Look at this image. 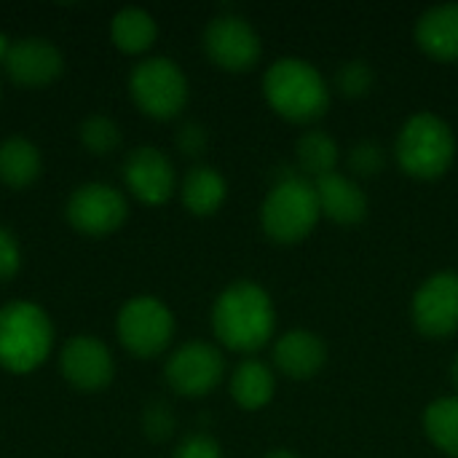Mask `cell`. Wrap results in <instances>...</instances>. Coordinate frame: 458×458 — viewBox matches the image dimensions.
<instances>
[{"instance_id": "5", "label": "cell", "mask_w": 458, "mask_h": 458, "mask_svg": "<svg viewBox=\"0 0 458 458\" xmlns=\"http://www.w3.org/2000/svg\"><path fill=\"white\" fill-rule=\"evenodd\" d=\"M400 166L419 180H435L448 172L456 158L454 129L435 113H416L405 121L397 137Z\"/></svg>"}, {"instance_id": "8", "label": "cell", "mask_w": 458, "mask_h": 458, "mask_svg": "<svg viewBox=\"0 0 458 458\" xmlns=\"http://www.w3.org/2000/svg\"><path fill=\"white\" fill-rule=\"evenodd\" d=\"M129 204L123 193L105 182H86L67 199V220L89 236H105L123 225Z\"/></svg>"}, {"instance_id": "22", "label": "cell", "mask_w": 458, "mask_h": 458, "mask_svg": "<svg viewBox=\"0 0 458 458\" xmlns=\"http://www.w3.org/2000/svg\"><path fill=\"white\" fill-rule=\"evenodd\" d=\"M295 153H298L301 174H303V177H314V180H319V177H325V174H333V172H335V164H338V158H341L338 142H335L327 131H322V129H309V131H303L301 140H298Z\"/></svg>"}, {"instance_id": "31", "label": "cell", "mask_w": 458, "mask_h": 458, "mask_svg": "<svg viewBox=\"0 0 458 458\" xmlns=\"http://www.w3.org/2000/svg\"><path fill=\"white\" fill-rule=\"evenodd\" d=\"M266 458H298L293 451H284V448H279V451H271Z\"/></svg>"}, {"instance_id": "20", "label": "cell", "mask_w": 458, "mask_h": 458, "mask_svg": "<svg viewBox=\"0 0 458 458\" xmlns=\"http://www.w3.org/2000/svg\"><path fill=\"white\" fill-rule=\"evenodd\" d=\"M40 150L24 137L0 142V180L11 188H27L40 174Z\"/></svg>"}, {"instance_id": "30", "label": "cell", "mask_w": 458, "mask_h": 458, "mask_svg": "<svg viewBox=\"0 0 458 458\" xmlns=\"http://www.w3.org/2000/svg\"><path fill=\"white\" fill-rule=\"evenodd\" d=\"M177 148L185 156H201L207 148V129L196 121H188L177 129Z\"/></svg>"}, {"instance_id": "32", "label": "cell", "mask_w": 458, "mask_h": 458, "mask_svg": "<svg viewBox=\"0 0 458 458\" xmlns=\"http://www.w3.org/2000/svg\"><path fill=\"white\" fill-rule=\"evenodd\" d=\"M454 384H456V386H458V357H456V360H454Z\"/></svg>"}, {"instance_id": "18", "label": "cell", "mask_w": 458, "mask_h": 458, "mask_svg": "<svg viewBox=\"0 0 458 458\" xmlns=\"http://www.w3.org/2000/svg\"><path fill=\"white\" fill-rule=\"evenodd\" d=\"M274 389H276L274 373L260 360H244L231 376V397L244 411H258L268 405L274 397Z\"/></svg>"}, {"instance_id": "7", "label": "cell", "mask_w": 458, "mask_h": 458, "mask_svg": "<svg viewBox=\"0 0 458 458\" xmlns=\"http://www.w3.org/2000/svg\"><path fill=\"white\" fill-rule=\"evenodd\" d=\"M174 335L172 311L150 295L131 298L118 314V338L134 357L161 354Z\"/></svg>"}, {"instance_id": "13", "label": "cell", "mask_w": 458, "mask_h": 458, "mask_svg": "<svg viewBox=\"0 0 458 458\" xmlns=\"http://www.w3.org/2000/svg\"><path fill=\"white\" fill-rule=\"evenodd\" d=\"M3 64L8 75L21 86H46L51 83L62 67V51L48 38H21L8 43V51L3 56Z\"/></svg>"}, {"instance_id": "9", "label": "cell", "mask_w": 458, "mask_h": 458, "mask_svg": "<svg viewBox=\"0 0 458 458\" xmlns=\"http://www.w3.org/2000/svg\"><path fill=\"white\" fill-rule=\"evenodd\" d=\"M225 373V360L220 349L207 341L182 344L166 362V381L177 394L204 397L209 394Z\"/></svg>"}, {"instance_id": "25", "label": "cell", "mask_w": 458, "mask_h": 458, "mask_svg": "<svg viewBox=\"0 0 458 458\" xmlns=\"http://www.w3.org/2000/svg\"><path fill=\"white\" fill-rule=\"evenodd\" d=\"M376 72L365 59H349L335 70V86L346 97H362L373 89Z\"/></svg>"}, {"instance_id": "10", "label": "cell", "mask_w": 458, "mask_h": 458, "mask_svg": "<svg viewBox=\"0 0 458 458\" xmlns=\"http://www.w3.org/2000/svg\"><path fill=\"white\" fill-rule=\"evenodd\" d=\"M204 48L217 67L242 72L260 59V35L244 16L220 13L204 30Z\"/></svg>"}, {"instance_id": "24", "label": "cell", "mask_w": 458, "mask_h": 458, "mask_svg": "<svg viewBox=\"0 0 458 458\" xmlns=\"http://www.w3.org/2000/svg\"><path fill=\"white\" fill-rule=\"evenodd\" d=\"M81 142L86 150L97 153V156H105V153H113L118 145H121V129L118 123L110 118V115H89L83 123H81Z\"/></svg>"}, {"instance_id": "11", "label": "cell", "mask_w": 458, "mask_h": 458, "mask_svg": "<svg viewBox=\"0 0 458 458\" xmlns=\"http://www.w3.org/2000/svg\"><path fill=\"white\" fill-rule=\"evenodd\" d=\"M413 322L429 338L458 333V274H432L413 295Z\"/></svg>"}, {"instance_id": "12", "label": "cell", "mask_w": 458, "mask_h": 458, "mask_svg": "<svg viewBox=\"0 0 458 458\" xmlns=\"http://www.w3.org/2000/svg\"><path fill=\"white\" fill-rule=\"evenodd\" d=\"M62 373L64 378L83 392L105 389L113 378V354L94 335H75L62 349Z\"/></svg>"}, {"instance_id": "26", "label": "cell", "mask_w": 458, "mask_h": 458, "mask_svg": "<svg viewBox=\"0 0 458 458\" xmlns=\"http://www.w3.org/2000/svg\"><path fill=\"white\" fill-rule=\"evenodd\" d=\"M386 166V150L376 140H360L349 150V169L360 177H376Z\"/></svg>"}, {"instance_id": "29", "label": "cell", "mask_w": 458, "mask_h": 458, "mask_svg": "<svg viewBox=\"0 0 458 458\" xmlns=\"http://www.w3.org/2000/svg\"><path fill=\"white\" fill-rule=\"evenodd\" d=\"M21 266V250L19 242L8 228L0 225V279H11Z\"/></svg>"}, {"instance_id": "6", "label": "cell", "mask_w": 458, "mask_h": 458, "mask_svg": "<svg viewBox=\"0 0 458 458\" xmlns=\"http://www.w3.org/2000/svg\"><path fill=\"white\" fill-rule=\"evenodd\" d=\"M129 91L148 115L172 118L188 102V78L172 59L150 56L131 70Z\"/></svg>"}, {"instance_id": "14", "label": "cell", "mask_w": 458, "mask_h": 458, "mask_svg": "<svg viewBox=\"0 0 458 458\" xmlns=\"http://www.w3.org/2000/svg\"><path fill=\"white\" fill-rule=\"evenodd\" d=\"M129 191L145 204H164L174 193V166L158 148H137L123 164Z\"/></svg>"}, {"instance_id": "17", "label": "cell", "mask_w": 458, "mask_h": 458, "mask_svg": "<svg viewBox=\"0 0 458 458\" xmlns=\"http://www.w3.org/2000/svg\"><path fill=\"white\" fill-rule=\"evenodd\" d=\"M419 46L443 62H458V3L432 5L416 21Z\"/></svg>"}, {"instance_id": "16", "label": "cell", "mask_w": 458, "mask_h": 458, "mask_svg": "<svg viewBox=\"0 0 458 458\" xmlns=\"http://www.w3.org/2000/svg\"><path fill=\"white\" fill-rule=\"evenodd\" d=\"M274 362L290 378H311L325 368L327 346L311 330H290L276 341Z\"/></svg>"}, {"instance_id": "28", "label": "cell", "mask_w": 458, "mask_h": 458, "mask_svg": "<svg viewBox=\"0 0 458 458\" xmlns=\"http://www.w3.org/2000/svg\"><path fill=\"white\" fill-rule=\"evenodd\" d=\"M174 458H223V451L209 435H191L177 445Z\"/></svg>"}, {"instance_id": "15", "label": "cell", "mask_w": 458, "mask_h": 458, "mask_svg": "<svg viewBox=\"0 0 458 458\" xmlns=\"http://www.w3.org/2000/svg\"><path fill=\"white\" fill-rule=\"evenodd\" d=\"M314 188H317L319 209L330 220H335L341 225H357V223L365 220L368 196H365V191L360 188L357 180L333 172V174H325V177L314 180Z\"/></svg>"}, {"instance_id": "1", "label": "cell", "mask_w": 458, "mask_h": 458, "mask_svg": "<svg viewBox=\"0 0 458 458\" xmlns=\"http://www.w3.org/2000/svg\"><path fill=\"white\" fill-rule=\"evenodd\" d=\"M276 325L271 295L255 282H233L220 293L212 309V327L220 344L233 352L263 349Z\"/></svg>"}, {"instance_id": "2", "label": "cell", "mask_w": 458, "mask_h": 458, "mask_svg": "<svg viewBox=\"0 0 458 458\" xmlns=\"http://www.w3.org/2000/svg\"><path fill=\"white\" fill-rule=\"evenodd\" d=\"M263 94L279 115L295 123H311L330 107V86L325 75L298 56L276 59L266 70Z\"/></svg>"}, {"instance_id": "23", "label": "cell", "mask_w": 458, "mask_h": 458, "mask_svg": "<svg viewBox=\"0 0 458 458\" xmlns=\"http://www.w3.org/2000/svg\"><path fill=\"white\" fill-rule=\"evenodd\" d=\"M424 429L440 451L458 458V397L435 400L424 413Z\"/></svg>"}, {"instance_id": "4", "label": "cell", "mask_w": 458, "mask_h": 458, "mask_svg": "<svg viewBox=\"0 0 458 458\" xmlns=\"http://www.w3.org/2000/svg\"><path fill=\"white\" fill-rule=\"evenodd\" d=\"M322 217L317 188L303 174H284L260 207L263 231L279 244H295L306 239Z\"/></svg>"}, {"instance_id": "27", "label": "cell", "mask_w": 458, "mask_h": 458, "mask_svg": "<svg viewBox=\"0 0 458 458\" xmlns=\"http://www.w3.org/2000/svg\"><path fill=\"white\" fill-rule=\"evenodd\" d=\"M142 427L145 435L153 440H166L174 429V416L166 403H150L142 413Z\"/></svg>"}, {"instance_id": "19", "label": "cell", "mask_w": 458, "mask_h": 458, "mask_svg": "<svg viewBox=\"0 0 458 458\" xmlns=\"http://www.w3.org/2000/svg\"><path fill=\"white\" fill-rule=\"evenodd\" d=\"M225 191H228V185H225L223 174L215 166L201 164V166H193L182 180V204L193 215L204 217V215H212L220 209V204L225 201Z\"/></svg>"}, {"instance_id": "21", "label": "cell", "mask_w": 458, "mask_h": 458, "mask_svg": "<svg viewBox=\"0 0 458 458\" xmlns=\"http://www.w3.org/2000/svg\"><path fill=\"white\" fill-rule=\"evenodd\" d=\"M110 35H113V43L121 51L140 54V51H148L153 46V40L158 35V27H156V19L145 8L129 5V8H121L113 16Z\"/></svg>"}, {"instance_id": "3", "label": "cell", "mask_w": 458, "mask_h": 458, "mask_svg": "<svg viewBox=\"0 0 458 458\" xmlns=\"http://www.w3.org/2000/svg\"><path fill=\"white\" fill-rule=\"evenodd\" d=\"M54 327L46 311L27 301L0 309V365L11 373L35 370L51 352Z\"/></svg>"}]
</instances>
